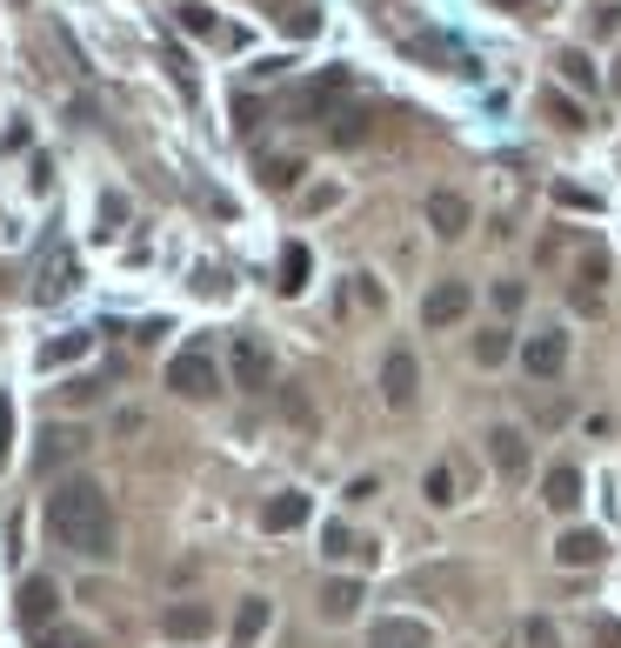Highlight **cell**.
<instances>
[{"label": "cell", "instance_id": "obj_7", "mask_svg": "<svg viewBox=\"0 0 621 648\" xmlns=\"http://www.w3.org/2000/svg\"><path fill=\"white\" fill-rule=\"evenodd\" d=\"M414 394H421V368H414L408 348H395L381 361V401H388V409H414Z\"/></svg>", "mask_w": 621, "mask_h": 648}, {"label": "cell", "instance_id": "obj_23", "mask_svg": "<svg viewBox=\"0 0 621 648\" xmlns=\"http://www.w3.org/2000/svg\"><path fill=\"white\" fill-rule=\"evenodd\" d=\"M508 355H514V335H508V328H481V335H475V361H481V368H501Z\"/></svg>", "mask_w": 621, "mask_h": 648}, {"label": "cell", "instance_id": "obj_5", "mask_svg": "<svg viewBox=\"0 0 621 648\" xmlns=\"http://www.w3.org/2000/svg\"><path fill=\"white\" fill-rule=\"evenodd\" d=\"M521 368L535 375V381H555V375L568 368V335H562V328L528 335V342H521Z\"/></svg>", "mask_w": 621, "mask_h": 648}, {"label": "cell", "instance_id": "obj_8", "mask_svg": "<svg viewBox=\"0 0 621 648\" xmlns=\"http://www.w3.org/2000/svg\"><path fill=\"white\" fill-rule=\"evenodd\" d=\"M54 608H60V582H54V576H27V582H21V622H27L34 635H47Z\"/></svg>", "mask_w": 621, "mask_h": 648}, {"label": "cell", "instance_id": "obj_4", "mask_svg": "<svg viewBox=\"0 0 621 648\" xmlns=\"http://www.w3.org/2000/svg\"><path fill=\"white\" fill-rule=\"evenodd\" d=\"M228 368H234V388H247V394H268V381H275V361H268V348H260L254 335H241L228 348Z\"/></svg>", "mask_w": 621, "mask_h": 648}, {"label": "cell", "instance_id": "obj_10", "mask_svg": "<svg viewBox=\"0 0 621 648\" xmlns=\"http://www.w3.org/2000/svg\"><path fill=\"white\" fill-rule=\"evenodd\" d=\"M308 515H314V502L301 489H281V495H268V509H260V528H268V535H295Z\"/></svg>", "mask_w": 621, "mask_h": 648}, {"label": "cell", "instance_id": "obj_34", "mask_svg": "<svg viewBox=\"0 0 621 648\" xmlns=\"http://www.w3.org/2000/svg\"><path fill=\"white\" fill-rule=\"evenodd\" d=\"M381 495V481L375 474H362V481H347V502H375Z\"/></svg>", "mask_w": 621, "mask_h": 648}, {"label": "cell", "instance_id": "obj_20", "mask_svg": "<svg viewBox=\"0 0 621 648\" xmlns=\"http://www.w3.org/2000/svg\"><path fill=\"white\" fill-rule=\"evenodd\" d=\"M368 127H375V114H368V108H347V114H334L328 141H334V147H362V141H368Z\"/></svg>", "mask_w": 621, "mask_h": 648}, {"label": "cell", "instance_id": "obj_16", "mask_svg": "<svg viewBox=\"0 0 621 648\" xmlns=\"http://www.w3.org/2000/svg\"><path fill=\"white\" fill-rule=\"evenodd\" d=\"M354 608H362V582L354 576H334L321 589V622H354Z\"/></svg>", "mask_w": 621, "mask_h": 648}, {"label": "cell", "instance_id": "obj_24", "mask_svg": "<svg viewBox=\"0 0 621 648\" xmlns=\"http://www.w3.org/2000/svg\"><path fill=\"white\" fill-rule=\"evenodd\" d=\"M421 495H428L434 509H448V502H455V468H448V461L428 468V474H421Z\"/></svg>", "mask_w": 621, "mask_h": 648}, {"label": "cell", "instance_id": "obj_36", "mask_svg": "<svg viewBox=\"0 0 621 648\" xmlns=\"http://www.w3.org/2000/svg\"><path fill=\"white\" fill-rule=\"evenodd\" d=\"M234 121H241V127H254V121H260V101H254V94H241V101H234Z\"/></svg>", "mask_w": 621, "mask_h": 648}, {"label": "cell", "instance_id": "obj_35", "mask_svg": "<svg viewBox=\"0 0 621 648\" xmlns=\"http://www.w3.org/2000/svg\"><path fill=\"white\" fill-rule=\"evenodd\" d=\"M314 27H321L314 8H295V14H288V34H314Z\"/></svg>", "mask_w": 621, "mask_h": 648}, {"label": "cell", "instance_id": "obj_9", "mask_svg": "<svg viewBox=\"0 0 621 648\" xmlns=\"http://www.w3.org/2000/svg\"><path fill=\"white\" fill-rule=\"evenodd\" d=\"M468 221H475V214H468V201H462L455 188H434V194H428V227H434L441 241H462Z\"/></svg>", "mask_w": 621, "mask_h": 648}, {"label": "cell", "instance_id": "obj_14", "mask_svg": "<svg viewBox=\"0 0 621 648\" xmlns=\"http://www.w3.org/2000/svg\"><path fill=\"white\" fill-rule=\"evenodd\" d=\"M601 555H608V541H601L595 528H568V535L555 541V561H562V569H595Z\"/></svg>", "mask_w": 621, "mask_h": 648}, {"label": "cell", "instance_id": "obj_11", "mask_svg": "<svg viewBox=\"0 0 621 648\" xmlns=\"http://www.w3.org/2000/svg\"><path fill=\"white\" fill-rule=\"evenodd\" d=\"M160 635H174V641H201V635H214V608H208V602H174V608L160 615Z\"/></svg>", "mask_w": 621, "mask_h": 648}, {"label": "cell", "instance_id": "obj_30", "mask_svg": "<svg viewBox=\"0 0 621 648\" xmlns=\"http://www.w3.org/2000/svg\"><path fill=\"white\" fill-rule=\"evenodd\" d=\"M281 409H288V422L314 428V415H308V394H301V388H281Z\"/></svg>", "mask_w": 621, "mask_h": 648}, {"label": "cell", "instance_id": "obj_29", "mask_svg": "<svg viewBox=\"0 0 621 648\" xmlns=\"http://www.w3.org/2000/svg\"><path fill=\"white\" fill-rule=\"evenodd\" d=\"M80 355H87V335H60V342L41 348V368H54V361H80Z\"/></svg>", "mask_w": 621, "mask_h": 648}, {"label": "cell", "instance_id": "obj_21", "mask_svg": "<svg viewBox=\"0 0 621 648\" xmlns=\"http://www.w3.org/2000/svg\"><path fill=\"white\" fill-rule=\"evenodd\" d=\"M308 268H314L308 248H301V241H288V248H281V281H275V288H281V294H301V288H308Z\"/></svg>", "mask_w": 621, "mask_h": 648}, {"label": "cell", "instance_id": "obj_6", "mask_svg": "<svg viewBox=\"0 0 621 648\" xmlns=\"http://www.w3.org/2000/svg\"><path fill=\"white\" fill-rule=\"evenodd\" d=\"M488 461H495V474H501V481H528V435H521L514 422L488 428Z\"/></svg>", "mask_w": 621, "mask_h": 648}, {"label": "cell", "instance_id": "obj_27", "mask_svg": "<svg viewBox=\"0 0 621 648\" xmlns=\"http://www.w3.org/2000/svg\"><path fill=\"white\" fill-rule=\"evenodd\" d=\"M34 648H101L87 628H47V635H34Z\"/></svg>", "mask_w": 621, "mask_h": 648}, {"label": "cell", "instance_id": "obj_38", "mask_svg": "<svg viewBox=\"0 0 621 648\" xmlns=\"http://www.w3.org/2000/svg\"><path fill=\"white\" fill-rule=\"evenodd\" d=\"M495 8H528V0H495Z\"/></svg>", "mask_w": 621, "mask_h": 648}, {"label": "cell", "instance_id": "obj_2", "mask_svg": "<svg viewBox=\"0 0 621 648\" xmlns=\"http://www.w3.org/2000/svg\"><path fill=\"white\" fill-rule=\"evenodd\" d=\"M167 388L181 394V401H208L214 388H221V368H214V355L208 348H181L167 361Z\"/></svg>", "mask_w": 621, "mask_h": 648}, {"label": "cell", "instance_id": "obj_18", "mask_svg": "<svg viewBox=\"0 0 621 648\" xmlns=\"http://www.w3.org/2000/svg\"><path fill=\"white\" fill-rule=\"evenodd\" d=\"M601 281H608V261H601V255H588V261L575 268V308H581V314H595V308H601V294H595Z\"/></svg>", "mask_w": 621, "mask_h": 648}, {"label": "cell", "instance_id": "obj_17", "mask_svg": "<svg viewBox=\"0 0 621 648\" xmlns=\"http://www.w3.org/2000/svg\"><path fill=\"white\" fill-rule=\"evenodd\" d=\"M268 622H275V608L260 602V595H247V602H241V615H234V648H254Z\"/></svg>", "mask_w": 621, "mask_h": 648}, {"label": "cell", "instance_id": "obj_13", "mask_svg": "<svg viewBox=\"0 0 621 648\" xmlns=\"http://www.w3.org/2000/svg\"><path fill=\"white\" fill-rule=\"evenodd\" d=\"M260 188H268V194H295L301 188V175H308V160L301 154H260Z\"/></svg>", "mask_w": 621, "mask_h": 648}, {"label": "cell", "instance_id": "obj_37", "mask_svg": "<svg viewBox=\"0 0 621 648\" xmlns=\"http://www.w3.org/2000/svg\"><path fill=\"white\" fill-rule=\"evenodd\" d=\"M595 648H621V622H595Z\"/></svg>", "mask_w": 621, "mask_h": 648}, {"label": "cell", "instance_id": "obj_22", "mask_svg": "<svg viewBox=\"0 0 621 648\" xmlns=\"http://www.w3.org/2000/svg\"><path fill=\"white\" fill-rule=\"evenodd\" d=\"M555 67H562V80H568V88H581V94H595V88H601V74H595V60H588L581 47H568Z\"/></svg>", "mask_w": 621, "mask_h": 648}, {"label": "cell", "instance_id": "obj_26", "mask_svg": "<svg viewBox=\"0 0 621 648\" xmlns=\"http://www.w3.org/2000/svg\"><path fill=\"white\" fill-rule=\"evenodd\" d=\"M321 555H328V561H341V555H362V541H354L341 522H328V528H321Z\"/></svg>", "mask_w": 621, "mask_h": 648}, {"label": "cell", "instance_id": "obj_3", "mask_svg": "<svg viewBox=\"0 0 621 648\" xmlns=\"http://www.w3.org/2000/svg\"><path fill=\"white\" fill-rule=\"evenodd\" d=\"M468 308H475V288H468V281H434V288L421 294V321H428V328H455Z\"/></svg>", "mask_w": 621, "mask_h": 648}, {"label": "cell", "instance_id": "obj_28", "mask_svg": "<svg viewBox=\"0 0 621 648\" xmlns=\"http://www.w3.org/2000/svg\"><path fill=\"white\" fill-rule=\"evenodd\" d=\"M67 288H74V261L54 255V261H47V281H41V301H54V294H67Z\"/></svg>", "mask_w": 621, "mask_h": 648}, {"label": "cell", "instance_id": "obj_1", "mask_svg": "<svg viewBox=\"0 0 621 648\" xmlns=\"http://www.w3.org/2000/svg\"><path fill=\"white\" fill-rule=\"evenodd\" d=\"M47 535L80 561H114V515H108L101 481H87V474L60 481L47 495Z\"/></svg>", "mask_w": 621, "mask_h": 648}, {"label": "cell", "instance_id": "obj_25", "mask_svg": "<svg viewBox=\"0 0 621 648\" xmlns=\"http://www.w3.org/2000/svg\"><path fill=\"white\" fill-rule=\"evenodd\" d=\"M181 27L195 41H221V21H214V8H201V0H188V8H181Z\"/></svg>", "mask_w": 621, "mask_h": 648}, {"label": "cell", "instance_id": "obj_33", "mask_svg": "<svg viewBox=\"0 0 621 648\" xmlns=\"http://www.w3.org/2000/svg\"><path fill=\"white\" fill-rule=\"evenodd\" d=\"M521 641H528V648H555L562 635H555V622H528V628H521Z\"/></svg>", "mask_w": 621, "mask_h": 648}, {"label": "cell", "instance_id": "obj_15", "mask_svg": "<svg viewBox=\"0 0 621 648\" xmlns=\"http://www.w3.org/2000/svg\"><path fill=\"white\" fill-rule=\"evenodd\" d=\"M542 502L555 509V515H575L581 509V468H548V481H542Z\"/></svg>", "mask_w": 621, "mask_h": 648}, {"label": "cell", "instance_id": "obj_32", "mask_svg": "<svg viewBox=\"0 0 621 648\" xmlns=\"http://www.w3.org/2000/svg\"><path fill=\"white\" fill-rule=\"evenodd\" d=\"M521 301H528V288H521V281H495V308H501V314H514Z\"/></svg>", "mask_w": 621, "mask_h": 648}, {"label": "cell", "instance_id": "obj_12", "mask_svg": "<svg viewBox=\"0 0 621 648\" xmlns=\"http://www.w3.org/2000/svg\"><path fill=\"white\" fill-rule=\"evenodd\" d=\"M428 641H434V628L428 622H408V615H381L368 628V648H428Z\"/></svg>", "mask_w": 621, "mask_h": 648}, {"label": "cell", "instance_id": "obj_19", "mask_svg": "<svg viewBox=\"0 0 621 648\" xmlns=\"http://www.w3.org/2000/svg\"><path fill=\"white\" fill-rule=\"evenodd\" d=\"M80 442H87L80 428H47V435H41V455H34V468L47 474L54 461H67V455H80Z\"/></svg>", "mask_w": 621, "mask_h": 648}, {"label": "cell", "instance_id": "obj_31", "mask_svg": "<svg viewBox=\"0 0 621 648\" xmlns=\"http://www.w3.org/2000/svg\"><path fill=\"white\" fill-rule=\"evenodd\" d=\"M548 114H555L562 127H588V121H581V108H575L568 94H548Z\"/></svg>", "mask_w": 621, "mask_h": 648}]
</instances>
